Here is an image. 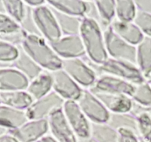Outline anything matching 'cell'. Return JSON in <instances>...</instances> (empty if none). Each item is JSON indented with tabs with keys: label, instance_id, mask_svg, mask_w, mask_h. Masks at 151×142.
Returning <instances> with one entry per match:
<instances>
[{
	"label": "cell",
	"instance_id": "5bb4252c",
	"mask_svg": "<svg viewBox=\"0 0 151 142\" xmlns=\"http://www.w3.org/2000/svg\"><path fill=\"white\" fill-rule=\"evenodd\" d=\"M48 133L47 120H28L19 128L9 131L20 142H39Z\"/></svg>",
	"mask_w": 151,
	"mask_h": 142
},
{
	"label": "cell",
	"instance_id": "f1b7e54d",
	"mask_svg": "<svg viewBox=\"0 0 151 142\" xmlns=\"http://www.w3.org/2000/svg\"><path fill=\"white\" fill-rule=\"evenodd\" d=\"M138 10L135 1L118 0L116 1V19L122 22H133Z\"/></svg>",
	"mask_w": 151,
	"mask_h": 142
},
{
	"label": "cell",
	"instance_id": "83f0119b",
	"mask_svg": "<svg viewBox=\"0 0 151 142\" xmlns=\"http://www.w3.org/2000/svg\"><path fill=\"white\" fill-rule=\"evenodd\" d=\"M5 14L9 16L16 22L22 24L27 18L29 8L25 5L24 1H15V0H5L3 1Z\"/></svg>",
	"mask_w": 151,
	"mask_h": 142
},
{
	"label": "cell",
	"instance_id": "44dd1931",
	"mask_svg": "<svg viewBox=\"0 0 151 142\" xmlns=\"http://www.w3.org/2000/svg\"><path fill=\"white\" fill-rule=\"evenodd\" d=\"M33 99L26 90H16L0 93L1 104L21 110H27L33 104Z\"/></svg>",
	"mask_w": 151,
	"mask_h": 142
},
{
	"label": "cell",
	"instance_id": "836d02e7",
	"mask_svg": "<svg viewBox=\"0 0 151 142\" xmlns=\"http://www.w3.org/2000/svg\"><path fill=\"white\" fill-rule=\"evenodd\" d=\"M133 22L140 29L145 37H151V14L138 11Z\"/></svg>",
	"mask_w": 151,
	"mask_h": 142
},
{
	"label": "cell",
	"instance_id": "7bdbcfd3",
	"mask_svg": "<svg viewBox=\"0 0 151 142\" xmlns=\"http://www.w3.org/2000/svg\"><path fill=\"white\" fill-rule=\"evenodd\" d=\"M145 79H146V81L148 82V83L151 84V71L150 72L149 74L145 77Z\"/></svg>",
	"mask_w": 151,
	"mask_h": 142
},
{
	"label": "cell",
	"instance_id": "74e56055",
	"mask_svg": "<svg viewBox=\"0 0 151 142\" xmlns=\"http://www.w3.org/2000/svg\"><path fill=\"white\" fill-rule=\"evenodd\" d=\"M0 142H20L19 141L17 140L14 136L10 134L9 133H7L6 135L3 136L2 138L0 139Z\"/></svg>",
	"mask_w": 151,
	"mask_h": 142
},
{
	"label": "cell",
	"instance_id": "4dcf8cb0",
	"mask_svg": "<svg viewBox=\"0 0 151 142\" xmlns=\"http://www.w3.org/2000/svg\"><path fill=\"white\" fill-rule=\"evenodd\" d=\"M20 49L13 42L0 39V62H14L19 56Z\"/></svg>",
	"mask_w": 151,
	"mask_h": 142
},
{
	"label": "cell",
	"instance_id": "4fadbf2b",
	"mask_svg": "<svg viewBox=\"0 0 151 142\" xmlns=\"http://www.w3.org/2000/svg\"><path fill=\"white\" fill-rule=\"evenodd\" d=\"M134 89L135 85L123 79L108 74H101L98 76L93 86L89 90L107 93L122 94L131 97Z\"/></svg>",
	"mask_w": 151,
	"mask_h": 142
},
{
	"label": "cell",
	"instance_id": "ffe728a7",
	"mask_svg": "<svg viewBox=\"0 0 151 142\" xmlns=\"http://www.w3.org/2000/svg\"><path fill=\"white\" fill-rule=\"evenodd\" d=\"M26 91L33 101L40 99L53 91V80L50 72L44 71L36 79L29 82Z\"/></svg>",
	"mask_w": 151,
	"mask_h": 142
},
{
	"label": "cell",
	"instance_id": "e0dca14e",
	"mask_svg": "<svg viewBox=\"0 0 151 142\" xmlns=\"http://www.w3.org/2000/svg\"><path fill=\"white\" fill-rule=\"evenodd\" d=\"M110 27L120 38L136 47L145 38L142 32L133 22H122L116 19Z\"/></svg>",
	"mask_w": 151,
	"mask_h": 142
},
{
	"label": "cell",
	"instance_id": "d6986e66",
	"mask_svg": "<svg viewBox=\"0 0 151 142\" xmlns=\"http://www.w3.org/2000/svg\"><path fill=\"white\" fill-rule=\"evenodd\" d=\"M47 4L53 10L73 16L85 18L90 9L89 2L72 1V0H59L47 1Z\"/></svg>",
	"mask_w": 151,
	"mask_h": 142
},
{
	"label": "cell",
	"instance_id": "52a82bcc",
	"mask_svg": "<svg viewBox=\"0 0 151 142\" xmlns=\"http://www.w3.org/2000/svg\"><path fill=\"white\" fill-rule=\"evenodd\" d=\"M65 101L54 91L33 102L26 110L29 120H47L50 115L62 110Z\"/></svg>",
	"mask_w": 151,
	"mask_h": 142
},
{
	"label": "cell",
	"instance_id": "ba28073f",
	"mask_svg": "<svg viewBox=\"0 0 151 142\" xmlns=\"http://www.w3.org/2000/svg\"><path fill=\"white\" fill-rule=\"evenodd\" d=\"M76 102L91 122L107 123L110 112L89 89L83 90L82 95Z\"/></svg>",
	"mask_w": 151,
	"mask_h": 142
},
{
	"label": "cell",
	"instance_id": "e575fe53",
	"mask_svg": "<svg viewBox=\"0 0 151 142\" xmlns=\"http://www.w3.org/2000/svg\"><path fill=\"white\" fill-rule=\"evenodd\" d=\"M118 142H141L139 136L130 130H119Z\"/></svg>",
	"mask_w": 151,
	"mask_h": 142
},
{
	"label": "cell",
	"instance_id": "b9f144b4",
	"mask_svg": "<svg viewBox=\"0 0 151 142\" xmlns=\"http://www.w3.org/2000/svg\"><path fill=\"white\" fill-rule=\"evenodd\" d=\"M0 13H5V6H4L3 1H0Z\"/></svg>",
	"mask_w": 151,
	"mask_h": 142
},
{
	"label": "cell",
	"instance_id": "8fae6325",
	"mask_svg": "<svg viewBox=\"0 0 151 142\" xmlns=\"http://www.w3.org/2000/svg\"><path fill=\"white\" fill-rule=\"evenodd\" d=\"M50 44L62 60L82 59L86 56L85 47L79 35L62 36L59 40Z\"/></svg>",
	"mask_w": 151,
	"mask_h": 142
},
{
	"label": "cell",
	"instance_id": "f546056e",
	"mask_svg": "<svg viewBox=\"0 0 151 142\" xmlns=\"http://www.w3.org/2000/svg\"><path fill=\"white\" fill-rule=\"evenodd\" d=\"M133 102L145 109L151 108V84L145 82L135 85L134 92L131 96Z\"/></svg>",
	"mask_w": 151,
	"mask_h": 142
},
{
	"label": "cell",
	"instance_id": "2e32d148",
	"mask_svg": "<svg viewBox=\"0 0 151 142\" xmlns=\"http://www.w3.org/2000/svg\"><path fill=\"white\" fill-rule=\"evenodd\" d=\"M29 80L15 67H0V93L26 90Z\"/></svg>",
	"mask_w": 151,
	"mask_h": 142
},
{
	"label": "cell",
	"instance_id": "7a4b0ae2",
	"mask_svg": "<svg viewBox=\"0 0 151 142\" xmlns=\"http://www.w3.org/2000/svg\"><path fill=\"white\" fill-rule=\"evenodd\" d=\"M86 52V57L96 65H101L109 59L105 45L104 31L98 22L93 19H82L79 33Z\"/></svg>",
	"mask_w": 151,
	"mask_h": 142
},
{
	"label": "cell",
	"instance_id": "d6a6232c",
	"mask_svg": "<svg viewBox=\"0 0 151 142\" xmlns=\"http://www.w3.org/2000/svg\"><path fill=\"white\" fill-rule=\"evenodd\" d=\"M138 121V135L145 142H151V117L146 109L136 115Z\"/></svg>",
	"mask_w": 151,
	"mask_h": 142
},
{
	"label": "cell",
	"instance_id": "d4e9b609",
	"mask_svg": "<svg viewBox=\"0 0 151 142\" xmlns=\"http://www.w3.org/2000/svg\"><path fill=\"white\" fill-rule=\"evenodd\" d=\"M107 124L117 131L120 130H130L138 135L137 117L130 112L110 113Z\"/></svg>",
	"mask_w": 151,
	"mask_h": 142
},
{
	"label": "cell",
	"instance_id": "d590c367",
	"mask_svg": "<svg viewBox=\"0 0 151 142\" xmlns=\"http://www.w3.org/2000/svg\"><path fill=\"white\" fill-rule=\"evenodd\" d=\"M135 4L139 11L151 14V0L135 1Z\"/></svg>",
	"mask_w": 151,
	"mask_h": 142
},
{
	"label": "cell",
	"instance_id": "7402d4cb",
	"mask_svg": "<svg viewBox=\"0 0 151 142\" xmlns=\"http://www.w3.org/2000/svg\"><path fill=\"white\" fill-rule=\"evenodd\" d=\"M20 53L18 59L14 62V67L19 70L29 82L33 80L44 72V70L37 65L27 53H24L20 47Z\"/></svg>",
	"mask_w": 151,
	"mask_h": 142
},
{
	"label": "cell",
	"instance_id": "ee69618b",
	"mask_svg": "<svg viewBox=\"0 0 151 142\" xmlns=\"http://www.w3.org/2000/svg\"><path fill=\"white\" fill-rule=\"evenodd\" d=\"M146 111H147V113L149 114V115H150V117H151V108L146 109Z\"/></svg>",
	"mask_w": 151,
	"mask_h": 142
},
{
	"label": "cell",
	"instance_id": "8992f818",
	"mask_svg": "<svg viewBox=\"0 0 151 142\" xmlns=\"http://www.w3.org/2000/svg\"><path fill=\"white\" fill-rule=\"evenodd\" d=\"M62 69L83 89H91L98 78L96 72L85 58L62 60Z\"/></svg>",
	"mask_w": 151,
	"mask_h": 142
},
{
	"label": "cell",
	"instance_id": "60d3db41",
	"mask_svg": "<svg viewBox=\"0 0 151 142\" xmlns=\"http://www.w3.org/2000/svg\"><path fill=\"white\" fill-rule=\"evenodd\" d=\"M8 133H9V131L7 129L4 128L2 127H0V139L2 138L5 135H6Z\"/></svg>",
	"mask_w": 151,
	"mask_h": 142
},
{
	"label": "cell",
	"instance_id": "277c9868",
	"mask_svg": "<svg viewBox=\"0 0 151 142\" xmlns=\"http://www.w3.org/2000/svg\"><path fill=\"white\" fill-rule=\"evenodd\" d=\"M97 74H108L123 79L133 85L147 82L136 65L109 58L104 63L97 67Z\"/></svg>",
	"mask_w": 151,
	"mask_h": 142
},
{
	"label": "cell",
	"instance_id": "ac0fdd59",
	"mask_svg": "<svg viewBox=\"0 0 151 142\" xmlns=\"http://www.w3.org/2000/svg\"><path fill=\"white\" fill-rule=\"evenodd\" d=\"M28 120L26 110L0 104V127L11 131L19 128Z\"/></svg>",
	"mask_w": 151,
	"mask_h": 142
},
{
	"label": "cell",
	"instance_id": "603a6c76",
	"mask_svg": "<svg viewBox=\"0 0 151 142\" xmlns=\"http://www.w3.org/2000/svg\"><path fill=\"white\" fill-rule=\"evenodd\" d=\"M52 10H53L56 20H57L58 24H59V27L62 33V36L79 35L83 18L68 15V14L53 10V8Z\"/></svg>",
	"mask_w": 151,
	"mask_h": 142
},
{
	"label": "cell",
	"instance_id": "f6af8a7d",
	"mask_svg": "<svg viewBox=\"0 0 151 142\" xmlns=\"http://www.w3.org/2000/svg\"><path fill=\"white\" fill-rule=\"evenodd\" d=\"M140 141H141V142H145V141H144L143 140H142V139H141V138H140Z\"/></svg>",
	"mask_w": 151,
	"mask_h": 142
},
{
	"label": "cell",
	"instance_id": "484cf974",
	"mask_svg": "<svg viewBox=\"0 0 151 142\" xmlns=\"http://www.w3.org/2000/svg\"><path fill=\"white\" fill-rule=\"evenodd\" d=\"M94 5L98 13L99 23L104 31L116 19V1H96Z\"/></svg>",
	"mask_w": 151,
	"mask_h": 142
},
{
	"label": "cell",
	"instance_id": "1f68e13d",
	"mask_svg": "<svg viewBox=\"0 0 151 142\" xmlns=\"http://www.w3.org/2000/svg\"><path fill=\"white\" fill-rule=\"evenodd\" d=\"M23 33L22 26L5 13H0V35L15 36Z\"/></svg>",
	"mask_w": 151,
	"mask_h": 142
},
{
	"label": "cell",
	"instance_id": "30bf717a",
	"mask_svg": "<svg viewBox=\"0 0 151 142\" xmlns=\"http://www.w3.org/2000/svg\"><path fill=\"white\" fill-rule=\"evenodd\" d=\"M62 110L78 138L91 136V121L85 116L76 101H65Z\"/></svg>",
	"mask_w": 151,
	"mask_h": 142
},
{
	"label": "cell",
	"instance_id": "f35d334b",
	"mask_svg": "<svg viewBox=\"0 0 151 142\" xmlns=\"http://www.w3.org/2000/svg\"><path fill=\"white\" fill-rule=\"evenodd\" d=\"M39 142H57L54 138H52L51 136L50 135H47L46 136H45L44 138L41 139Z\"/></svg>",
	"mask_w": 151,
	"mask_h": 142
},
{
	"label": "cell",
	"instance_id": "5b68a950",
	"mask_svg": "<svg viewBox=\"0 0 151 142\" xmlns=\"http://www.w3.org/2000/svg\"><path fill=\"white\" fill-rule=\"evenodd\" d=\"M107 53L109 58L136 65V47L120 38L110 27L104 31Z\"/></svg>",
	"mask_w": 151,
	"mask_h": 142
},
{
	"label": "cell",
	"instance_id": "3957f363",
	"mask_svg": "<svg viewBox=\"0 0 151 142\" xmlns=\"http://www.w3.org/2000/svg\"><path fill=\"white\" fill-rule=\"evenodd\" d=\"M31 16L40 35L49 44L55 42L62 37L54 13L47 4L31 9Z\"/></svg>",
	"mask_w": 151,
	"mask_h": 142
},
{
	"label": "cell",
	"instance_id": "8d00e7d4",
	"mask_svg": "<svg viewBox=\"0 0 151 142\" xmlns=\"http://www.w3.org/2000/svg\"><path fill=\"white\" fill-rule=\"evenodd\" d=\"M24 2L28 8L31 9L39 8L47 4V2L44 0H26V1H24Z\"/></svg>",
	"mask_w": 151,
	"mask_h": 142
},
{
	"label": "cell",
	"instance_id": "7c38bea8",
	"mask_svg": "<svg viewBox=\"0 0 151 142\" xmlns=\"http://www.w3.org/2000/svg\"><path fill=\"white\" fill-rule=\"evenodd\" d=\"M50 136L57 142H77L78 138L68 123L62 110L56 111L47 119Z\"/></svg>",
	"mask_w": 151,
	"mask_h": 142
},
{
	"label": "cell",
	"instance_id": "6da1fadb",
	"mask_svg": "<svg viewBox=\"0 0 151 142\" xmlns=\"http://www.w3.org/2000/svg\"><path fill=\"white\" fill-rule=\"evenodd\" d=\"M20 46L23 51L45 71L51 73L62 69V59L55 53L50 44L40 35L25 32Z\"/></svg>",
	"mask_w": 151,
	"mask_h": 142
},
{
	"label": "cell",
	"instance_id": "ab89813d",
	"mask_svg": "<svg viewBox=\"0 0 151 142\" xmlns=\"http://www.w3.org/2000/svg\"><path fill=\"white\" fill-rule=\"evenodd\" d=\"M77 142H97L94 138H93L91 136L87 138H78Z\"/></svg>",
	"mask_w": 151,
	"mask_h": 142
},
{
	"label": "cell",
	"instance_id": "9a60e30c",
	"mask_svg": "<svg viewBox=\"0 0 151 142\" xmlns=\"http://www.w3.org/2000/svg\"><path fill=\"white\" fill-rule=\"evenodd\" d=\"M99 99L110 113H124L131 112L133 101L131 97L122 94H113L107 93L92 91Z\"/></svg>",
	"mask_w": 151,
	"mask_h": 142
},
{
	"label": "cell",
	"instance_id": "4316f807",
	"mask_svg": "<svg viewBox=\"0 0 151 142\" xmlns=\"http://www.w3.org/2000/svg\"><path fill=\"white\" fill-rule=\"evenodd\" d=\"M91 136L97 142L119 141V132L107 123L91 122Z\"/></svg>",
	"mask_w": 151,
	"mask_h": 142
},
{
	"label": "cell",
	"instance_id": "cb8c5ba5",
	"mask_svg": "<svg viewBox=\"0 0 151 142\" xmlns=\"http://www.w3.org/2000/svg\"><path fill=\"white\" fill-rule=\"evenodd\" d=\"M136 66L145 77L151 71V37H145L136 46Z\"/></svg>",
	"mask_w": 151,
	"mask_h": 142
},
{
	"label": "cell",
	"instance_id": "9c48e42d",
	"mask_svg": "<svg viewBox=\"0 0 151 142\" xmlns=\"http://www.w3.org/2000/svg\"><path fill=\"white\" fill-rule=\"evenodd\" d=\"M53 80V90L65 101H77L83 92L81 87L62 69L50 73Z\"/></svg>",
	"mask_w": 151,
	"mask_h": 142
}]
</instances>
